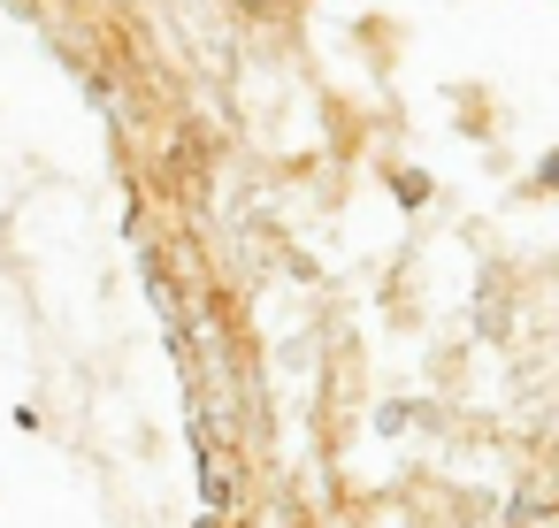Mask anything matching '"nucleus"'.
I'll return each mask as SVG.
<instances>
[{"instance_id": "1", "label": "nucleus", "mask_w": 559, "mask_h": 528, "mask_svg": "<svg viewBox=\"0 0 559 528\" xmlns=\"http://www.w3.org/2000/svg\"><path fill=\"white\" fill-rule=\"evenodd\" d=\"M246 9H276V0H246Z\"/></svg>"}]
</instances>
